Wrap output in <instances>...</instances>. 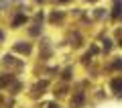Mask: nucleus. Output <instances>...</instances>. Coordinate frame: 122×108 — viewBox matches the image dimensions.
<instances>
[{"mask_svg": "<svg viewBox=\"0 0 122 108\" xmlns=\"http://www.w3.org/2000/svg\"><path fill=\"white\" fill-rule=\"evenodd\" d=\"M122 14V0H114V10H112V18H120Z\"/></svg>", "mask_w": 122, "mask_h": 108, "instance_id": "f257e3e1", "label": "nucleus"}, {"mask_svg": "<svg viewBox=\"0 0 122 108\" xmlns=\"http://www.w3.org/2000/svg\"><path fill=\"white\" fill-rule=\"evenodd\" d=\"M71 104H73V108H79V106L83 104V94H81V92H79V94L73 98V102H71Z\"/></svg>", "mask_w": 122, "mask_h": 108, "instance_id": "f03ea898", "label": "nucleus"}, {"mask_svg": "<svg viewBox=\"0 0 122 108\" xmlns=\"http://www.w3.org/2000/svg\"><path fill=\"white\" fill-rule=\"evenodd\" d=\"M25 21H26V16H25V14H18V16L12 21V27H18V25H22Z\"/></svg>", "mask_w": 122, "mask_h": 108, "instance_id": "7ed1b4c3", "label": "nucleus"}, {"mask_svg": "<svg viewBox=\"0 0 122 108\" xmlns=\"http://www.w3.org/2000/svg\"><path fill=\"white\" fill-rule=\"evenodd\" d=\"M14 49H16V51H20V53H29V49H30V47H29V45H20V43H18Z\"/></svg>", "mask_w": 122, "mask_h": 108, "instance_id": "20e7f679", "label": "nucleus"}, {"mask_svg": "<svg viewBox=\"0 0 122 108\" xmlns=\"http://www.w3.org/2000/svg\"><path fill=\"white\" fill-rule=\"evenodd\" d=\"M0 39H2V33H0Z\"/></svg>", "mask_w": 122, "mask_h": 108, "instance_id": "39448f33", "label": "nucleus"}, {"mask_svg": "<svg viewBox=\"0 0 122 108\" xmlns=\"http://www.w3.org/2000/svg\"><path fill=\"white\" fill-rule=\"evenodd\" d=\"M120 45H122V41H120Z\"/></svg>", "mask_w": 122, "mask_h": 108, "instance_id": "423d86ee", "label": "nucleus"}]
</instances>
